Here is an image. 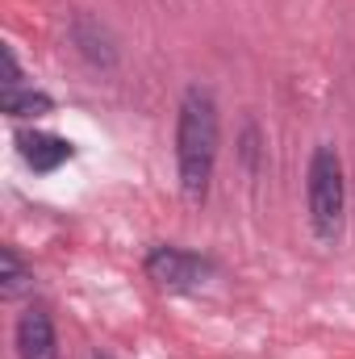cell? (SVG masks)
<instances>
[{
    "mask_svg": "<svg viewBox=\"0 0 355 359\" xmlns=\"http://www.w3.org/2000/svg\"><path fill=\"white\" fill-rule=\"evenodd\" d=\"M0 264H4V276H0L4 284H0V292H4V301H17V297L34 284V271L25 268V259L17 255V247H4V251H0Z\"/></svg>",
    "mask_w": 355,
    "mask_h": 359,
    "instance_id": "obj_8",
    "label": "cell"
},
{
    "mask_svg": "<svg viewBox=\"0 0 355 359\" xmlns=\"http://www.w3.org/2000/svg\"><path fill=\"white\" fill-rule=\"evenodd\" d=\"M51 96L38 88H29V84H4L0 92V109L8 113V117H42V113H51Z\"/></svg>",
    "mask_w": 355,
    "mask_h": 359,
    "instance_id": "obj_7",
    "label": "cell"
},
{
    "mask_svg": "<svg viewBox=\"0 0 355 359\" xmlns=\"http://www.w3.org/2000/svg\"><path fill=\"white\" fill-rule=\"evenodd\" d=\"M17 151H21V159H25V168L34 176H51L67 159H76V142H67L59 134H46V130H21L17 134Z\"/></svg>",
    "mask_w": 355,
    "mask_h": 359,
    "instance_id": "obj_4",
    "label": "cell"
},
{
    "mask_svg": "<svg viewBox=\"0 0 355 359\" xmlns=\"http://www.w3.org/2000/svg\"><path fill=\"white\" fill-rule=\"evenodd\" d=\"M305 205H309V226L318 238H339L343 230V213H347V176H343V159L335 147H318L309 155V172H305Z\"/></svg>",
    "mask_w": 355,
    "mask_h": 359,
    "instance_id": "obj_2",
    "label": "cell"
},
{
    "mask_svg": "<svg viewBox=\"0 0 355 359\" xmlns=\"http://www.w3.org/2000/svg\"><path fill=\"white\" fill-rule=\"evenodd\" d=\"M142 268H147V276H151L159 288H172V292H196V288L209 284V276H213V259H205V255H196V251H184V247H176V243H159V247L147 251Z\"/></svg>",
    "mask_w": 355,
    "mask_h": 359,
    "instance_id": "obj_3",
    "label": "cell"
},
{
    "mask_svg": "<svg viewBox=\"0 0 355 359\" xmlns=\"http://www.w3.org/2000/svg\"><path fill=\"white\" fill-rule=\"evenodd\" d=\"M72 42H76V50L88 59L92 67H113L117 63V46H113V38H109V29L96 21V17H76L72 21Z\"/></svg>",
    "mask_w": 355,
    "mask_h": 359,
    "instance_id": "obj_6",
    "label": "cell"
},
{
    "mask_svg": "<svg viewBox=\"0 0 355 359\" xmlns=\"http://www.w3.org/2000/svg\"><path fill=\"white\" fill-rule=\"evenodd\" d=\"M217 142H222V121H217V100L213 92L192 84L180 100L176 113V172L180 192L201 205L209 196L213 168H217Z\"/></svg>",
    "mask_w": 355,
    "mask_h": 359,
    "instance_id": "obj_1",
    "label": "cell"
},
{
    "mask_svg": "<svg viewBox=\"0 0 355 359\" xmlns=\"http://www.w3.org/2000/svg\"><path fill=\"white\" fill-rule=\"evenodd\" d=\"M92 359H113L109 351H92Z\"/></svg>",
    "mask_w": 355,
    "mask_h": 359,
    "instance_id": "obj_9",
    "label": "cell"
},
{
    "mask_svg": "<svg viewBox=\"0 0 355 359\" xmlns=\"http://www.w3.org/2000/svg\"><path fill=\"white\" fill-rule=\"evenodd\" d=\"M17 355L21 359H59V334L42 305H29L17 318Z\"/></svg>",
    "mask_w": 355,
    "mask_h": 359,
    "instance_id": "obj_5",
    "label": "cell"
}]
</instances>
